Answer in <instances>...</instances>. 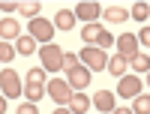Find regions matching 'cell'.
<instances>
[{
	"instance_id": "28",
	"label": "cell",
	"mask_w": 150,
	"mask_h": 114,
	"mask_svg": "<svg viewBox=\"0 0 150 114\" xmlns=\"http://www.w3.org/2000/svg\"><path fill=\"white\" fill-rule=\"evenodd\" d=\"M0 114H6V96H0Z\"/></svg>"
},
{
	"instance_id": "20",
	"label": "cell",
	"mask_w": 150,
	"mask_h": 114,
	"mask_svg": "<svg viewBox=\"0 0 150 114\" xmlns=\"http://www.w3.org/2000/svg\"><path fill=\"white\" fill-rule=\"evenodd\" d=\"M24 96H27V102H39V99L45 96V87L42 84H27L24 87Z\"/></svg>"
},
{
	"instance_id": "11",
	"label": "cell",
	"mask_w": 150,
	"mask_h": 114,
	"mask_svg": "<svg viewBox=\"0 0 150 114\" xmlns=\"http://www.w3.org/2000/svg\"><path fill=\"white\" fill-rule=\"evenodd\" d=\"M21 36V24L15 18H0V39H18Z\"/></svg>"
},
{
	"instance_id": "17",
	"label": "cell",
	"mask_w": 150,
	"mask_h": 114,
	"mask_svg": "<svg viewBox=\"0 0 150 114\" xmlns=\"http://www.w3.org/2000/svg\"><path fill=\"white\" fill-rule=\"evenodd\" d=\"M105 33V27H99V24H84V30H81V36H84V42H90V45H96L99 42V36Z\"/></svg>"
},
{
	"instance_id": "13",
	"label": "cell",
	"mask_w": 150,
	"mask_h": 114,
	"mask_svg": "<svg viewBox=\"0 0 150 114\" xmlns=\"http://www.w3.org/2000/svg\"><path fill=\"white\" fill-rule=\"evenodd\" d=\"M87 108H90V96H87V93H72L69 111H72V114H84Z\"/></svg>"
},
{
	"instance_id": "6",
	"label": "cell",
	"mask_w": 150,
	"mask_h": 114,
	"mask_svg": "<svg viewBox=\"0 0 150 114\" xmlns=\"http://www.w3.org/2000/svg\"><path fill=\"white\" fill-rule=\"evenodd\" d=\"M48 96L54 99V102H60V105H69V99H72V90H69V84L66 81H60V78H54V81H48Z\"/></svg>"
},
{
	"instance_id": "23",
	"label": "cell",
	"mask_w": 150,
	"mask_h": 114,
	"mask_svg": "<svg viewBox=\"0 0 150 114\" xmlns=\"http://www.w3.org/2000/svg\"><path fill=\"white\" fill-rule=\"evenodd\" d=\"M147 15H150V6H147V3H135V6H132V18L147 21Z\"/></svg>"
},
{
	"instance_id": "16",
	"label": "cell",
	"mask_w": 150,
	"mask_h": 114,
	"mask_svg": "<svg viewBox=\"0 0 150 114\" xmlns=\"http://www.w3.org/2000/svg\"><path fill=\"white\" fill-rule=\"evenodd\" d=\"M102 18L111 21V24H120V21H126V18H129V12L123 9V6H108V9L102 12Z\"/></svg>"
},
{
	"instance_id": "7",
	"label": "cell",
	"mask_w": 150,
	"mask_h": 114,
	"mask_svg": "<svg viewBox=\"0 0 150 114\" xmlns=\"http://www.w3.org/2000/svg\"><path fill=\"white\" fill-rule=\"evenodd\" d=\"M114 45L120 48V51H117V54H120L123 60H132L135 54H138V39H135V36H132V33H123V36H120V39H114Z\"/></svg>"
},
{
	"instance_id": "22",
	"label": "cell",
	"mask_w": 150,
	"mask_h": 114,
	"mask_svg": "<svg viewBox=\"0 0 150 114\" xmlns=\"http://www.w3.org/2000/svg\"><path fill=\"white\" fill-rule=\"evenodd\" d=\"M27 84H42V87H45V69H42V66H33V69L27 72Z\"/></svg>"
},
{
	"instance_id": "29",
	"label": "cell",
	"mask_w": 150,
	"mask_h": 114,
	"mask_svg": "<svg viewBox=\"0 0 150 114\" xmlns=\"http://www.w3.org/2000/svg\"><path fill=\"white\" fill-rule=\"evenodd\" d=\"M111 114H132V111H129V108H114Z\"/></svg>"
},
{
	"instance_id": "18",
	"label": "cell",
	"mask_w": 150,
	"mask_h": 114,
	"mask_svg": "<svg viewBox=\"0 0 150 114\" xmlns=\"http://www.w3.org/2000/svg\"><path fill=\"white\" fill-rule=\"evenodd\" d=\"M132 99H135V105L129 108L132 114H150V96H147V93H144V96L138 93V96H132Z\"/></svg>"
},
{
	"instance_id": "12",
	"label": "cell",
	"mask_w": 150,
	"mask_h": 114,
	"mask_svg": "<svg viewBox=\"0 0 150 114\" xmlns=\"http://www.w3.org/2000/svg\"><path fill=\"white\" fill-rule=\"evenodd\" d=\"M105 69L114 75V78H123V75H126V69H129V60H123V57L117 54V57H111V60L105 63Z\"/></svg>"
},
{
	"instance_id": "15",
	"label": "cell",
	"mask_w": 150,
	"mask_h": 114,
	"mask_svg": "<svg viewBox=\"0 0 150 114\" xmlns=\"http://www.w3.org/2000/svg\"><path fill=\"white\" fill-rule=\"evenodd\" d=\"M72 24H75V15L69 9H60L54 15V30H72Z\"/></svg>"
},
{
	"instance_id": "10",
	"label": "cell",
	"mask_w": 150,
	"mask_h": 114,
	"mask_svg": "<svg viewBox=\"0 0 150 114\" xmlns=\"http://www.w3.org/2000/svg\"><path fill=\"white\" fill-rule=\"evenodd\" d=\"M93 102H96L99 111H105V114H111V111L117 108V99H114V93H111V90H96Z\"/></svg>"
},
{
	"instance_id": "30",
	"label": "cell",
	"mask_w": 150,
	"mask_h": 114,
	"mask_svg": "<svg viewBox=\"0 0 150 114\" xmlns=\"http://www.w3.org/2000/svg\"><path fill=\"white\" fill-rule=\"evenodd\" d=\"M51 114H72V111H69V108H54Z\"/></svg>"
},
{
	"instance_id": "3",
	"label": "cell",
	"mask_w": 150,
	"mask_h": 114,
	"mask_svg": "<svg viewBox=\"0 0 150 114\" xmlns=\"http://www.w3.org/2000/svg\"><path fill=\"white\" fill-rule=\"evenodd\" d=\"M63 69H66V84L72 90H84V87L90 84V69L81 66V60L75 63V66H63Z\"/></svg>"
},
{
	"instance_id": "21",
	"label": "cell",
	"mask_w": 150,
	"mask_h": 114,
	"mask_svg": "<svg viewBox=\"0 0 150 114\" xmlns=\"http://www.w3.org/2000/svg\"><path fill=\"white\" fill-rule=\"evenodd\" d=\"M147 66H150V63H147V54H141V51L129 60V69H135L138 75H141V72H147Z\"/></svg>"
},
{
	"instance_id": "5",
	"label": "cell",
	"mask_w": 150,
	"mask_h": 114,
	"mask_svg": "<svg viewBox=\"0 0 150 114\" xmlns=\"http://www.w3.org/2000/svg\"><path fill=\"white\" fill-rule=\"evenodd\" d=\"M78 60L84 63V66L87 69H105V63H108V57H105V51H102V48H93V45H87L84 48V51L78 54Z\"/></svg>"
},
{
	"instance_id": "2",
	"label": "cell",
	"mask_w": 150,
	"mask_h": 114,
	"mask_svg": "<svg viewBox=\"0 0 150 114\" xmlns=\"http://www.w3.org/2000/svg\"><path fill=\"white\" fill-rule=\"evenodd\" d=\"M27 30H30L27 36H33V39L42 42V45H48V42L54 39V24L48 21V18H33V21L27 24Z\"/></svg>"
},
{
	"instance_id": "25",
	"label": "cell",
	"mask_w": 150,
	"mask_h": 114,
	"mask_svg": "<svg viewBox=\"0 0 150 114\" xmlns=\"http://www.w3.org/2000/svg\"><path fill=\"white\" fill-rule=\"evenodd\" d=\"M18 114H39V111H36V102H21L18 105Z\"/></svg>"
},
{
	"instance_id": "14",
	"label": "cell",
	"mask_w": 150,
	"mask_h": 114,
	"mask_svg": "<svg viewBox=\"0 0 150 114\" xmlns=\"http://www.w3.org/2000/svg\"><path fill=\"white\" fill-rule=\"evenodd\" d=\"M33 51H36V39H33V36H18V39H15V54L30 57Z\"/></svg>"
},
{
	"instance_id": "19",
	"label": "cell",
	"mask_w": 150,
	"mask_h": 114,
	"mask_svg": "<svg viewBox=\"0 0 150 114\" xmlns=\"http://www.w3.org/2000/svg\"><path fill=\"white\" fill-rule=\"evenodd\" d=\"M18 12L21 15H27L30 21L39 18V0H27V3H18Z\"/></svg>"
},
{
	"instance_id": "4",
	"label": "cell",
	"mask_w": 150,
	"mask_h": 114,
	"mask_svg": "<svg viewBox=\"0 0 150 114\" xmlns=\"http://www.w3.org/2000/svg\"><path fill=\"white\" fill-rule=\"evenodd\" d=\"M0 90H3L6 99L21 96V78H18L15 69H3V72H0Z\"/></svg>"
},
{
	"instance_id": "9",
	"label": "cell",
	"mask_w": 150,
	"mask_h": 114,
	"mask_svg": "<svg viewBox=\"0 0 150 114\" xmlns=\"http://www.w3.org/2000/svg\"><path fill=\"white\" fill-rule=\"evenodd\" d=\"M120 81V96H138L141 93V78L138 75H123V78H117Z\"/></svg>"
},
{
	"instance_id": "1",
	"label": "cell",
	"mask_w": 150,
	"mask_h": 114,
	"mask_svg": "<svg viewBox=\"0 0 150 114\" xmlns=\"http://www.w3.org/2000/svg\"><path fill=\"white\" fill-rule=\"evenodd\" d=\"M39 60H42V69H45V72H57V69H63V51H60L57 42L42 45V48H39Z\"/></svg>"
},
{
	"instance_id": "24",
	"label": "cell",
	"mask_w": 150,
	"mask_h": 114,
	"mask_svg": "<svg viewBox=\"0 0 150 114\" xmlns=\"http://www.w3.org/2000/svg\"><path fill=\"white\" fill-rule=\"evenodd\" d=\"M12 57H15V48H12L9 42H0V63H9Z\"/></svg>"
},
{
	"instance_id": "27",
	"label": "cell",
	"mask_w": 150,
	"mask_h": 114,
	"mask_svg": "<svg viewBox=\"0 0 150 114\" xmlns=\"http://www.w3.org/2000/svg\"><path fill=\"white\" fill-rule=\"evenodd\" d=\"M0 9H3V12H18V3H12V0H3V3H0Z\"/></svg>"
},
{
	"instance_id": "26",
	"label": "cell",
	"mask_w": 150,
	"mask_h": 114,
	"mask_svg": "<svg viewBox=\"0 0 150 114\" xmlns=\"http://www.w3.org/2000/svg\"><path fill=\"white\" fill-rule=\"evenodd\" d=\"M135 39H138V45H141V42H144V48H147V45H150V30H147V24H144V30H141V33H138V36H135Z\"/></svg>"
},
{
	"instance_id": "8",
	"label": "cell",
	"mask_w": 150,
	"mask_h": 114,
	"mask_svg": "<svg viewBox=\"0 0 150 114\" xmlns=\"http://www.w3.org/2000/svg\"><path fill=\"white\" fill-rule=\"evenodd\" d=\"M102 15V6L99 3H87V0H81L78 6H75V18H84L87 24H93V18Z\"/></svg>"
}]
</instances>
